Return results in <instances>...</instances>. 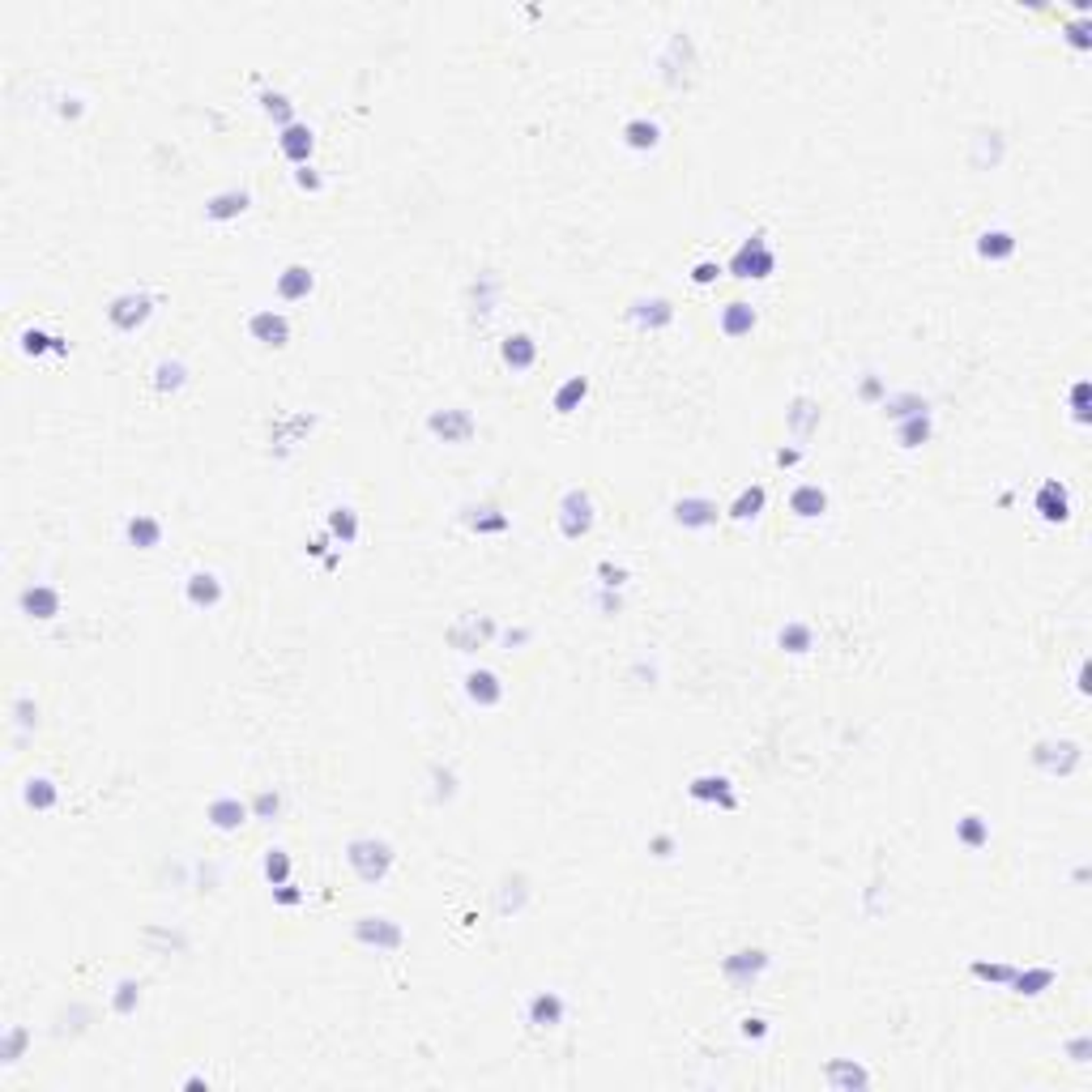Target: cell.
<instances>
[{"mask_svg":"<svg viewBox=\"0 0 1092 1092\" xmlns=\"http://www.w3.org/2000/svg\"><path fill=\"white\" fill-rule=\"evenodd\" d=\"M687 790H691V798H700V802H722V807H734V794H730V781H725V777H696Z\"/></svg>","mask_w":1092,"mask_h":1092,"instance_id":"22","label":"cell"},{"mask_svg":"<svg viewBox=\"0 0 1092 1092\" xmlns=\"http://www.w3.org/2000/svg\"><path fill=\"white\" fill-rule=\"evenodd\" d=\"M538 359V346H534V337L529 333H512V337H504V363L508 368H529Z\"/></svg>","mask_w":1092,"mask_h":1092,"instance_id":"24","label":"cell"},{"mask_svg":"<svg viewBox=\"0 0 1092 1092\" xmlns=\"http://www.w3.org/2000/svg\"><path fill=\"white\" fill-rule=\"evenodd\" d=\"M26 798L39 802V807H52V798H56V790H52V781H30V790H26Z\"/></svg>","mask_w":1092,"mask_h":1092,"instance_id":"40","label":"cell"},{"mask_svg":"<svg viewBox=\"0 0 1092 1092\" xmlns=\"http://www.w3.org/2000/svg\"><path fill=\"white\" fill-rule=\"evenodd\" d=\"M1015 252V235L1012 231H981L977 239V256L981 261H1007Z\"/></svg>","mask_w":1092,"mask_h":1092,"instance_id":"19","label":"cell"},{"mask_svg":"<svg viewBox=\"0 0 1092 1092\" xmlns=\"http://www.w3.org/2000/svg\"><path fill=\"white\" fill-rule=\"evenodd\" d=\"M210 819H214V828H222V832H235L248 819V807L239 798H218V802H210Z\"/></svg>","mask_w":1092,"mask_h":1092,"instance_id":"23","label":"cell"},{"mask_svg":"<svg viewBox=\"0 0 1092 1092\" xmlns=\"http://www.w3.org/2000/svg\"><path fill=\"white\" fill-rule=\"evenodd\" d=\"M277 145H282V154L294 158V162H308L312 158V128H303V124H286L282 128V136H277Z\"/></svg>","mask_w":1092,"mask_h":1092,"instance_id":"15","label":"cell"},{"mask_svg":"<svg viewBox=\"0 0 1092 1092\" xmlns=\"http://www.w3.org/2000/svg\"><path fill=\"white\" fill-rule=\"evenodd\" d=\"M128 542H136L141 550H154L158 538H162V521H154V517H145V512H136V517H128Z\"/></svg>","mask_w":1092,"mask_h":1092,"instance_id":"18","label":"cell"},{"mask_svg":"<svg viewBox=\"0 0 1092 1092\" xmlns=\"http://www.w3.org/2000/svg\"><path fill=\"white\" fill-rule=\"evenodd\" d=\"M960 840L969 845V849H981L986 840H990V823L981 815H964L960 819Z\"/></svg>","mask_w":1092,"mask_h":1092,"instance_id":"31","label":"cell"},{"mask_svg":"<svg viewBox=\"0 0 1092 1092\" xmlns=\"http://www.w3.org/2000/svg\"><path fill=\"white\" fill-rule=\"evenodd\" d=\"M273 811H277V794H269V790H265V794L256 798V815L265 819V815H273Z\"/></svg>","mask_w":1092,"mask_h":1092,"instance_id":"46","label":"cell"},{"mask_svg":"<svg viewBox=\"0 0 1092 1092\" xmlns=\"http://www.w3.org/2000/svg\"><path fill=\"white\" fill-rule=\"evenodd\" d=\"M1012 973H1015V964H981V960L973 964V977H981V981H998V986H1007Z\"/></svg>","mask_w":1092,"mask_h":1092,"instance_id":"36","label":"cell"},{"mask_svg":"<svg viewBox=\"0 0 1092 1092\" xmlns=\"http://www.w3.org/2000/svg\"><path fill=\"white\" fill-rule=\"evenodd\" d=\"M589 525H593V504H589L585 491H567L564 504H559V529H564L567 538H581V534H589Z\"/></svg>","mask_w":1092,"mask_h":1092,"instance_id":"7","label":"cell"},{"mask_svg":"<svg viewBox=\"0 0 1092 1092\" xmlns=\"http://www.w3.org/2000/svg\"><path fill=\"white\" fill-rule=\"evenodd\" d=\"M316 286V277L308 265H286L282 269V277H277V294L286 299V303H294V299H308Z\"/></svg>","mask_w":1092,"mask_h":1092,"instance_id":"13","label":"cell"},{"mask_svg":"<svg viewBox=\"0 0 1092 1092\" xmlns=\"http://www.w3.org/2000/svg\"><path fill=\"white\" fill-rule=\"evenodd\" d=\"M265 875H269V883H286V875H291V858H286L282 849H269V858H265Z\"/></svg>","mask_w":1092,"mask_h":1092,"instance_id":"35","label":"cell"},{"mask_svg":"<svg viewBox=\"0 0 1092 1092\" xmlns=\"http://www.w3.org/2000/svg\"><path fill=\"white\" fill-rule=\"evenodd\" d=\"M525 1015H529L534 1029H559L564 1015H567V1003H564V995H555V990H538V995L529 998Z\"/></svg>","mask_w":1092,"mask_h":1092,"instance_id":"9","label":"cell"},{"mask_svg":"<svg viewBox=\"0 0 1092 1092\" xmlns=\"http://www.w3.org/2000/svg\"><path fill=\"white\" fill-rule=\"evenodd\" d=\"M764 969H768V952H760V947H742V952L722 960V973L730 981H739V986H747L751 977H760Z\"/></svg>","mask_w":1092,"mask_h":1092,"instance_id":"11","label":"cell"},{"mask_svg":"<svg viewBox=\"0 0 1092 1092\" xmlns=\"http://www.w3.org/2000/svg\"><path fill=\"white\" fill-rule=\"evenodd\" d=\"M351 866L359 871V879H368V883L385 879L389 875V866H393V845L389 840H376V837L351 840Z\"/></svg>","mask_w":1092,"mask_h":1092,"instance_id":"1","label":"cell"},{"mask_svg":"<svg viewBox=\"0 0 1092 1092\" xmlns=\"http://www.w3.org/2000/svg\"><path fill=\"white\" fill-rule=\"evenodd\" d=\"M158 389H179L184 385V363H158Z\"/></svg>","mask_w":1092,"mask_h":1092,"instance_id":"37","label":"cell"},{"mask_svg":"<svg viewBox=\"0 0 1092 1092\" xmlns=\"http://www.w3.org/2000/svg\"><path fill=\"white\" fill-rule=\"evenodd\" d=\"M427 427L444 440V444H466L469 435H474V418H469V410H435L427 418Z\"/></svg>","mask_w":1092,"mask_h":1092,"instance_id":"10","label":"cell"},{"mask_svg":"<svg viewBox=\"0 0 1092 1092\" xmlns=\"http://www.w3.org/2000/svg\"><path fill=\"white\" fill-rule=\"evenodd\" d=\"M658 136H662V128H658L653 120H632V124L624 128V141L632 145V150H653Z\"/></svg>","mask_w":1092,"mask_h":1092,"instance_id":"30","label":"cell"},{"mask_svg":"<svg viewBox=\"0 0 1092 1092\" xmlns=\"http://www.w3.org/2000/svg\"><path fill=\"white\" fill-rule=\"evenodd\" d=\"M926 431H931V423H926V418H922V414H914V418H909V423H900V440H905V444H909V449H914L917 440H926Z\"/></svg>","mask_w":1092,"mask_h":1092,"instance_id":"39","label":"cell"},{"mask_svg":"<svg viewBox=\"0 0 1092 1092\" xmlns=\"http://www.w3.org/2000/svg\"><path fill=\"white\" fill-rule=\"evenodd\" d=\"M1033 760L1046 768V773H1058V777H1067V773H1075V764L1084 760V751H1080V742L1071 739H1058V742H1037Z\"/></svg>","mask_w":1092,"mask_h":1092,"instance_id":"5","label":"cell"},{"mask_svg":"<svg viewBox=\"0 0 1092 1092\" xmlns=\"http://www.w3.org/2000/svg\"><path fill=\"white\" fill-rule=\"evenodd\" d=\"M1067 39L1075 43V47H1088V26L1084 21H1075V26H1067Z\"/></svg>","mask_w":1092,"mask_h":1092,"instance_id":"47","label":"cell"},{"mask_svg":"<svg viewBox=\"0 0 1092 1092\" xmlns=\"http://www.w3.org/2000/svg\"><path fill=\"white\" fill-rule=\"evenodd\" d=\"M248 210V193H239V188H231V193H218L210 196V205H205V214L214 218V222H227V218L244 214Z\"/></svg>","mask_w":1092,"mask_h":1092,"instance_id":"26","label":"cell"},{"mask_svg":"<svg viewBox=\"0 0 1092 1092\" xmlns=\"http://www.w3.org/2000/svg\"><path fill=\"white\" fill-rule=\"evenodd\" d=\"M764 504H768V491H764L760 483H756V487H742L739 500L730 504V517H734V521H751V517H760L764 512Z\"/></svg>","mask_w":1092,"mask_h":1092,"instance_id":"27","label":"cell"},{"mask_svg":"<svg viewBox=\"0 0 1092 1092\" xmlns=\"http://www.w3.org/2000/svg\"><path fill=\"white\" fill-rule=\"evenodd\" d=\"M717 277H722V265H717V261H700V265L691 269V282H696V286H708V282H717Z\"/></svg>","mask_w":1092,"mask_h":1092,"instance_id":"41","label":"cell"},{"mask_svg":"<svg viewBox=\"0 0 1092 1092\" xmlns=\"http://www.w3.org/2000/svg\"><path fill=\"white\" fill-rule=\"evenodd\" d=\"M1071 414H1075V423H1088V380H1075V389H1071Z\"/></svg>","mask_w":1092,"mask_h":1092,"instance_id":"38","label":"cell"},{"mask_svg":"<svg viewBox=\"0 0 1092 1092\" xmlns=\"http://www.w3.org/2000/svg\"><path fill=\"white\" fill-rule=\"evenodd\" d=\"M133 998H136V986L133 981H124L120 995H116V1012H133Z\"/></svg>","mask_w":1092,"mask_h":1092,"instance_id":"44","label":"cell"},{"mask_svg":"<svg viewBox=\"0 0 1092 1092\" xmlns=\"http://www.w3.org/2000/svg\"><path fill=\"white\" fill-rule=\"evenodd\" d=\"M299 188H320V176H312V167L299 171Z\"/></svg>","mask_w":1092,"mask_h":1092,"instance_id":"48","label":"cell"},{"mask_svg":"<svg viewBox=\"0 0 1092 1092\" xmlns=\"http://www.w3.org/2000/svg\"><path fill=\"white\" fill-rule=\"evenodd\" d=\"M1007 986H1012L1015 995L1037 998V995H1046V990H1050V986H1054V969H1024V973L1015 969Z\"/></svg>","mask_w":1092,"mask_h":1092,"instance_id":"17","label":"cell"},{"mask_svg":"<svg viewBox=\"0 0 1092 1092\" xmlns=\"http://www.w3.org/2000/svg\"><path fill=\"white\" fill-rule=\"evenodd\" d=\"M329 529L342 538V542H354V534H359V521H354V508H333L329 517Z\"/></svg>","mask_w":1092,"mask_h":1092,"instance_id":"33","label":"cell"},{"mask_svg":"<svg viewBox=\"0 0 1092 1092\" xmlns=\"http://www.w3.org/2000/svg\"><path fill=\"white\" fill-rule=\"evenodd\" d=\"M756 329V308L751 303H725L722 312V333L725 337H742V333Z\"/></svg>","mask_w":1092,"mask_h":1092,"instance_id":"21","label":"cell"},{"mask_svg":"<svg viewBox=\"0 0 1092 1092\" xmlns=\"http://www.w3.org/2000/svg\"><path fill=\"white\" fill-rule=\"evenodd\" d=\"M354 935L363 939V943H371V947H380V952H393V947H401V926L393 922V917H359V926H354Z\"/></svg>","mask_w":1092,"mask_h":1092,"instance_id":"8","label":"cell"},{"mask_svg":"<svg viewBox=\"0 0 1092 1092\" xmlns=\"http://www.w3.org/2000/svg\"><path fill=\"white\" fill-rule=\"evenodd\" d=\"M823 1080L832 1084V1088H866L871 1084V1075L862 1071L858 1063H828V1071H823Z\"/></svg>","mask_w":1092,"mask_h":1092,"instance_id":"20","label":"cell"},{"mask_svg":"<svg viewBox=\"0 0 1092 1092\" xmlns=\"http://www.w3.org/2000/svg\"><path fill=\"white\" fill-rule=\"evenodd\" d=\"M585 393H589L585 376H572L564 389L555 393V410H559V414H572V406H576V401H585Z\"/></svg>","mask_w":1092,"mask_h":1092,"instance_id":"32","label":"cell"},{"mask_svg":"<svg viewBox=\"0 0 1092 1092\" xmlns=\"http://www.w3.org/2000/svg\"><path fill=\"white\" fill-rule=\"evenodd\" d=\"M828 508V491L819 487V483H802L794 495H790V512L794 517H819Z\"/></svg>","mask_w":1092,"mask_h":1092,"instance_id":"16","label":"cell"},{"mask_svg":"<svg viewBox=\"0 0 1092 1092\" xmlns=\"http://www.w3.org/2000/svg\"><path fill=\"white\" fill-rule=\"evenodd\" d=\"M781 644H785L790 653H807V649H811V627H807V624H790L785 632H781Z\"/></svg>","mask_w":1092,"mask_h":1092,"instance_id":"34","label":"cell"},{"mask_svg":"<svg viewBox=\"0 0 1092 1092\" xmlns=\"http://www.w3.org/2000/svg\"><path fill=\"white\" fill-rule=\"evenodd\" d=\"M248 333H252L261 346H286L291 342V320L273 308H261V312L248 316Z\"/></svg>","mask_w":1092,"mask_h":1092,"instance_id":"6","label":"cell"},{"mask_svg":"<svg viewBox=\"0 0 1092 1092\" xmlns=\"http://www.w3.org/2000/svg\"><path fill=\"white\" fill-rule=\"evenodd\" d=\"M466 691L474 704H495L500 696H504V687H500V674L495 670H469L466 674Z\"/></svg>","mask_w":1092,"mask_h":1092,"instance_id":"14","label":"cell"},{"mask_svg":"<svg viewBox=\"0 0 1092 1092\" xmlns=\"http://www.w3.org/2000/svg\"><path fill=\"white\" fill-rule=\"evenodd\" d=\"M730 269H734V277H768V273L777 269V256L764 244V235H756L751 244H742L739 252H734Z\"/></svg>","mask_w":1092,"mask_h":1092,"instance_id":"2","label":"cell"},{"mask_svg":"<svg viewBox=\"0 0 1092 1092\" xmlns=\"http://www.w3.org/2000/svg\"><path fill=\"white\" fill-rule=\"evenodd\" d=\"M21 602H26V610H30L35 619H52V615H56V606H60V593H56V589H26V593H21Z\"/></svg>","mask_w":1092,"mask_h":1092,"instance_id":"29","label":"cell"},{"mask_svg":"<svg viewBox=\"0 0 1092 1092\" xmlns=\"http://www.w3.org/2000/svg\"><path fill=\"white\" fill-rule=\"evenodd\" d=\"M598 572H602V585H610V589L624 585V581H627V572H624V567H615V564H602Z\"/></svg>","mask_w":1092,"mask_h":1092,"instance_id":"43","label":"cell"},{"mask_svg":"<svg viewBox=\"0 0 1092 1092\" xmlns=\"http://www.w3.org/2000/svg\"><path fill=\"white\" fill-rule=\"evenodd\" d=\"M261 103H265V112H269V116H273V112H277L282 120L291 116V107H286V98H282V95H265Z\"/></svg>","mask_w":1092,"mask_h":1092,"instance_id":"45","label":"cell"},{"mask_svg":"<svg viewBox=\"0 0 1092 1092\" xmlns=\"http://www.w3.org/2000/svg\"><path fill=\"white\" fill-rule=\"evenodd\" d=\"M222 598V585H218L214 572H193L188 576V602L193 606H218Z\"/></svg>","mask_w":1092,"mask_h":1092,"instance_id":"25","label":"cell"},{"mask_svg":"<svg viewBox=\"0 0 1092 1092\" xmlns=\"http://www.w3.org/2000/svg\"><path fill=\"white\" fill-rule=\"evenodd\" d=\"M150 308H154V294L145 291H128L120 294V299H112V308H107V320L116 325L120 333H133L145 316H150Z\"/></svg>","mask_w":1092,"mask_h":1092,"instance_id":"3","label":"cell"},{"mask_svg":"<svg viewBox=\"0 0 1092 1092\" xmlns=\"http://www.w3.org/2000/svg\"><path fill=\"white\" fill-rule=\"evenodd\" d=\"M632 320L636 325H670L674 320V308H670V299H641L636 308H632Z\"/></svg>","mask_w":1092,"mask_h":1092,"instance_id":"28","label":"cell"},{"mask_svg":"<svg viewBox=\"0 0 1092 1092\" xmlns=\"http://www.w3.org/2000/svg\"><path fill=\"white\" fill-rule=\"evenodd\" d=\"M742 1037H768V1020L764 1015H742Z\"/></svg>","mask_w":1092,"mask_h":1092,"instance_id":"42","label":"cell"},{"mask_svg":"<svg viewBox=\"0 0 1092 1092\" xmlns=\"http://www.w3.org/2000/svg\"><path fill=\"white\" fill-rule=\"evenodd\" d=\"M1037 517L1041 521H1050V525H1063L1067 517H1071V491H1067V483H1058V478H1046L1041 487H1037Z\"/></svg>","mask_w":1092,"mask_h":1092,"instance_id":"4","label":"cell"},{"mask_svg":"<svg viewBox=\"0 0 1092 1092\" xmlns=\"http://www.w3.org/2000/svg\"><path fill=\"white\" fill-rule=\"evenodd\" d=\"M674 521L687 525V529H708V525H717V504H713V500H700V495L679 500V504H674Z\"/></svg>","mask_w":1092,"mask_h":1092,"instance_id":"12","label":"cell"}]
</instances>
